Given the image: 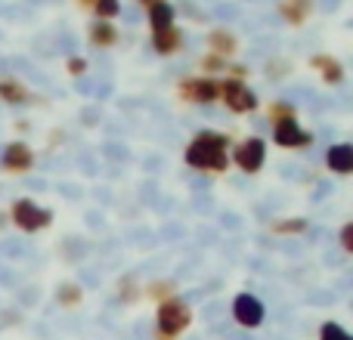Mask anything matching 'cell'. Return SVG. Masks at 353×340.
<instances>
[{
    "mask_svg": "<svg viewBox=\"0 0 353 340\" xmlns=\"http://www.w3.org/2000/svg\"><path fill=\"white\" fill-rule=\"evenodd\" d=\"M186 164L205 173H223L230 167V136L217 130H201L186 146Z\"/></svg>",
    "mask_w": 353,
    "mask_h": 340,
    "instance_id": "1",
    "label": "cell"
},
{
    "mask_svg": "<svg viewBox=\"0 0 353 340\" xmlns=\"http://www.w3.org/2000/svg\"><path fill=\"white\" fill-rule=\"evenodd\" d=\"M155 322H159V334L161 337H180L183 331L189 328V322H192V310H189L183 300H165V304L159 306V316H155Z\"/></svg>",
    "mask_w": 353,
    "mask_h": 340,
    "instance_id": "2",
    "label": "cell"
},
{
    "mask_svg": "<svg viewBox=\"0 0 353 340\" xmlns=\"http://www.w3.org/2000/svg\"><path fill=\"white\" fill-rule=\"evenodd\" d=\"M10 217L22 232H41L53 223V211H50V207H41L31 198H19L16 204H12Z\"/></svg>",
    "mask_w": 353,
    "mask_h": 340,
    "instance_id": "3",
    "label": "cell"
},
{
    "mask_svg": "<svg viewBox=\"0 0 353 340\" xmlns=\"http://www.w3.org/2000/svg\"><path fill=\"white\" fill-rule=\"evenodd\" d=\"M220 99H223L226 109L236 111V115H245V111H251L257 105L254 90H251L245 81H236V78H230V81L220 84Z\"/></svg>",
    "mask_w": 353,
    "mask_h": 340,
    "instance_id": "4",
    "label": "cell"
},
{
    "mask_svg": "<svg viewBox=\"0 0 353 340\" xmlns=\"http://www.w3.org/2000/svg\"><path fill=\"white\" fill-rule=\"evenodd\" d=\"M232 161H236V167L245 170V173H257V170L263 167V161H267V146H263V140L251 136V140L239 142L236 152H232Z\"/></svg>",
    "mask_w": 353,
    "mask_h": 340,
    "instance_id": "5",
    "label": "cell"
},
{
    "mask_svg": "<svg viewBox=\"0 0 353 340\" xmlns=\"http://www.w3.org/2000/svg\"><path fill=\"white\" fill-rule=\"evenodd\" d=\"M273 140H276V146H282V149H304L313 142V134L301 130L298 118H285V121L273 124Z\"/></svg>",
    "mask_w": 353,
    "mask_h": 340,
    "instance_id": "6",
    "label": "cell"
},
{
    "mask_svg": "<svg viewBox=\"0 0 353 340\" xmlns=\"http://www.w3.org/2000/svg\"><path fill=\"white\" fill-rule=\"evenodd\" d=\"M232 316H236V322L242 325V328H257V325L263 322V316H267V310H263V304L254 294H239V297L232 300Z\"/></svg>",
    "mask_w": 353,
    "mask_h": 340,
    "instance_id": "7",
    "label": "cell"
},
{
    "mask_svg": "<svg viewBox=\"0 0 353 340\" xmlns=\"http://www.w3.org/2000/svg\"><path fill=\"white\" fill-rule=\"evenodd\" d=\"M180 96L189 103H214L220 99V81L214 78H192L180 87Z\"/></svg>",
    "mask_w": 353,
    "mask_h": 340,
    "instance_id": "8",
    "label": "cell"
},
{
    "mask_svg": "<svg viewBox=\"0 0 353 340\" xmlns=\"http://www.w3.org/2000/svg\"><path fill=\"white\" fill-rule=\"evenodd\" d=\"M0 164H3V170H10V173H25V170H31V164H34V152L25 142H10L3 149V155H0Z\"/></svg>",
    "mask_w": 353,
    "mask_h": 340,
    "instance_id": "9",
    "label": "cell"
},
{
    "mask_svg": "<svg viewBox=\"0 0 353 340\" xmlns=\"http://www.w3.org/2000/svg\"><path fill=\"white\" fill-rule=\"evenodd\" d=\"M325 164H329V170H335V173H350L353 170V146H347V142L332 146L329 152H325Z\"/></svg>",
    "mask_w": 353,
    "mask_h": 340,
    "instance_id": "10",
    "label": "cell"
},
{
    "mask_svg": "<svg viewBox=\"0 0 353 340\" xmlns=\"http://www.w3.org/2000/svg\"><path fill=\"white\" fill-rule=\"evenodd\" d=\"M313 10V0H279V12L288 25H301Z\"/></svg>",
    "mask_w": 353,
    "mask_h": 340,
    "instance_id": "11",
    "label": "cell"
},
{
    "mask_svg": "<svg viewBox=\"0 0 353 340\" xmlns=\"http://www.w3.org/2000/svg\"><path fill=\"white\" fill-rule=\"evenodd\" d=\"M313 65L323 72V81L325 84H341L344 81V68H341V62L335 59V56H313Z\"/></svg>",
    "mask_w": 353,
    "mask_h": 340,
    "instance_id": "12",
    "label": "cell"
},
{
    "mask_svg": "<svg viewBox=\"0 0 353 340\" xmlns=\"http://www.w3.org/2000/svg\"><path fill=\"white\" fill-rule=\"evenodd\" d=\"M180 43H183V37H180V31L176 28H165V31H155L152 34V47H155V53H161V56L176 53Z\"/></svg>",
    "mask_w": 353,
    "mask_h": 340,
    "instance_id": "13",
    "label": "cell"
},
{
    "mask_svg": "<svg viewBox=\"0 0 353 340\" xmlns=\"http://www.w3.org/2000/svg\"><path fill=\"white\" fill-rule=\"evenodd\" d=\"M149 25H152V34L155 31H165V28H174V6L171 3H155L149 6Z\"/></svg>",
    "mask_w": 353,
    "mask_h": 340,
    "instance_id": "14",
    "label": "cell"
},
{
    "mask_svg": "<svg viewBox=\"0 0 353 340\" xmlns=\"http://www.w3.org/2000/svg\"><path fill=\"white\" fill-rule=\"evenodd\" d=\"M208 43H211V53L220 56V59H226V56L236 53V37H232L230 31H211Z\"/></svg>",
    "mask_w": 353,
    "mask_h": 340,
    "instance_id": "15",
    "label": "cell"
},
{
    "mask_svg": "<svg viewBox=\"0 0 353 340\" xmlns=\"http://www.w3.org/2000/svg\"><path fill=\"white\" fill-rule=\"evenodd\" d=\"M0 99H3V103H12V105H25L31 99V93L25 90L22 84H19V81H0Z\"/></svg>",
    "mask_w": 353,
    "mask_h": 340,
    "instance_id": "16",
    "label": "cell"
},
{
    "mask_svg": "<svg viewBox=\"0 0 353 340\" xmlns=\"http://www.w3.org/2000/svg\"><path fill=\"white\" fill-rule=\"evenodd\" d=\"M115 41H118V31L112 22H93L90 25V43H97V47H112Z\"/></svg>",
    "mask_w": 353,
    "mask_h": 340,
    "instance_id": "17",
    "label": "cell"
},
{
    "mask_svg": "<svg viewBox=\"0 0 353 340\" xmlns=\"http://www.w3.org/2000/svg\"><path fill=\"white\" fill-rule=\"evenodd\" d=\"M81 285H72V281H65V285L56 288V300H59L62 306H78L81 304Z\"/></svg>",
    "mask_w": 353,
    "mask_h": 340,
    "instance_id": "18",
    "label": "cell"
},
{
    "mask_svg": "<svg viewBox=\"0 0 353 340\" xmlns=\"http://www.w3.org/2000/svg\"><path fill=\"white\" fill-rule=\"evenodd\" d=\"M93 12H97V22H109V19H115L121 12V3L118 0H97Z\"/></svg>",
    "mask_w": 353,
    "mask_h": 340,
    "instance_id": "19",
    "label": "cell"
},
{
    "mask_svg": "<svg viewBox=\"0 0 353 340\" xmlns=\"http://www.w3.org/2000/svg\"><path fill=\"white\" fill-rule=\"evenodd\" d=\"M307 229V220H279V223H273V232L276 235H301V232Z\"/></svg>",
    "mask_w": 353,
    "mask_h": 340,
    "instance_id": "20",
    "label": "cell"
},
{
    "mask_svg": "<svg viewBox=\"0 0 353 340\" xmlns=\"http://www.w3.org/2000/svg\"><path fill=\"white\" fill-rule=\"evenodd\" d=\"M319 340H353V337L338 322H325L323 331H319Z\"/></svg>",
    "mask_w": 353,
    "mask_h": 340,
    "instance_id": "21",
    "label": "cell"
},
{
    "mask_svg": "<svg viewBox=\"0 0 353 340\" xmlns=\"http://www.w3.org/2000/svg\"><path fill=\"white\" fill-rule=\"evenodd\" d=\"M285 118H294V105L288 103H273L270 105V121H285Z\"/></svg>",
    "mask_w": 353,
    "mask_h": 340,
    "instance_id": "22",
    "label": "cell"
},
{
    "mask_svg": "<svg viewBox=\"0 0 353 340\" xmlns=\"http://www.w3.org/2000/svg\"><path fill=\"white\" fill-rule=\"evenodd\" d=\"M149 294H152V297H159L161 304H165V300L174 297V281H155V285H149Z\"/></svg>",
    "mask_w": 353,
    "mask_h": 340,
    "instance_id": "23",
    "label": "cell"
},
{
    "mask_svg": "<svg viewBox=\"0 0 353 340\" xmlns=\"http://www.w3.org/2000/svg\"><path fill=\"white\" fill-rule=\"evenodd\" d=\"M226 62L220 59V56H214V53H208V56H201V68H205V72H220V68H223Z\"/></svg>",
    "mask_w": 353,
    "mask_h": 340,
    "instance_id": "24",
    "label": "cell"
},
{
    "mask_svg": "<svg viewBox=\"0 0 353 340\" xmlns=\"http://www.w3.org/2000/svg\"><path fill=\"white\" fill-rule=\"evenodd\" d=\"M68 72H72V74H84L87 72V62L81 59V56H72V59H68Z\"/></svg>",
    "mask_w": 353,
    "mask_h": 340,
    "instance_id": "25",
    "label": "cell"
},
{
    "mask_svg": "<svg viewBox=\"0 0 353 340\" xmlns=\"http://www.w3.org/2000/svg\"><path fill=\"white\" fill-rule=\"evenodd\" d=\"M341 244H344V251H347V254L353 251V226L350 223L341 229Z\"/></svg>",
    "mask_w": 353,
    "mask_h": 340,
    "instance_id": "26",
    "label": "cell"
},
{
    "mask_svg": "<svg viewBox=\"0 0 353 340\" xmlns=\"http://www.w3.org/2000/svg\"><path fill=\"white\" fill-rule=\"evenodd\" d=\"M140 3H143V6H146V10H149V6H155V3H161V0H140Z\"/></svg>",
    "mask_w": 353,
    "mask_h": 340,
    "instance_id": "27",
    "label": "cell"
},
{
    "mask_svg": "<svg viewBox=\"0 0 353 340\" xmlns=\"http://www.w3.org/2000/svg\"><path fill=\"white\" fill-rule=\"evenodd\" d=\"M78 3H81V6H93V3H97V0H78Z\"/></svg>",
    "mask_w": 353,
    "mask_h": 340,
    "instance_id": "28",
    "label": "cell"
},
{
    "mask_svg": "<svg viewBox=\"0 0 353 340\" xmlns=\"http://www.w3.org/2000/svg\"><path fill=\"white\" fill-rule=\"evenodd\" d=\"M0 223H3V217H0Z\"/></svg>",
    "mask_w": 353,
    "mask_h": 340,
    "instance_id": "29",
    "label": "cell"
}]
</instances>
